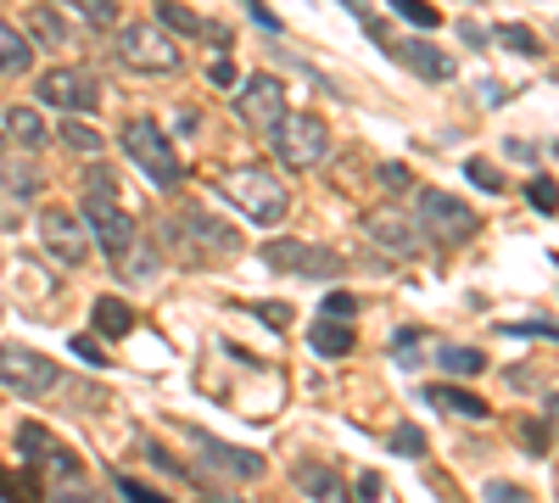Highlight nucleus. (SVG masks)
Instances as JSON below:
<instances>
[{"label": "nucleus", "instance_id": "f257e3e1", "mask_svg": "<svg viewBox=\"0 0 559 503\" xmlns=\"http://www.w3.org/2000/svg\"><path fill=\"white\" fill-rule=\"evenodd\" d=\"M163 241H168V252H174L179 263H191V268H202V263H229V258L241 252V230H236V224H224V218H213V213H202V207L168 213V218H163Z\"/></svg>", "mask_w": 559, "mask_h": 503}, {"label": "nucleus", "instance_id": "f03ea898", "mask_svg": "<svg viewBox=\"0 0 559 503\" xmlns=\"http://www.w3.org/2000/svg\"><path fill=\"white\" fill-rule=\"evenodd\" d=\"M218 196H224V202H236L252 224H280V218L292 213V191L280 185V179H274L263 163L218 173Z\"/></svg>", "mask_w": 559, "mask_h": 503}, {"label": "nucleus", "instance_id": "7ed1b4c3", "mask_svg": "<svg viewBox=\"0 0 559 503\" xmlns=\"http://www.w3.org/2000/svg\"><path fill=\"white\" fill-rule=\"evenodd\" d=\"M84 230H90V241H96L107 258H118L134 241V218L123 213V202H118L107 173H90L84 179Z\"/></svg>", "mask_w": 559, "mask_h": 503}, {"label": "nucleus", "instance_id": "20e7f679", "mask_svg": "<svg viewBox=\"0 0 559 503\" xmlns=\"http://www.w3.org/2000/svg\"><path fill=\"white\" fill-rule=\"evenodd\" d=\"M269 141H274L280 168H292V173H308V168H319L324 157H331V129H324L319 112H286L274 123Z\"/></svg>", "mask_w": 559, "mask_h": 503}, {"label": "nucleus", "instance_id": "39448f33", "mask_svg": "<svg viewBox=\"0 0 559 503\" xmlns=\"http://www.w3.org/2000/svg\"><path fill=\"white\" fill-rule=\"evenodd\" d=\"M123 152H129V163L152 179V185H163V191H174L179 185V152L168 146V134L152 123V118H129L123 123Z\"/></svg>", "mask_w": 559, "mask_h": 503}, {"label": "nucleus", "instance_id": "423d86ee", "mask_svg": "<svg viewBox=\"0 0 559 503\" xmlns=\"http://www.w3.org/2000/svg\"><path fill=\"white\" fill-rule=\"evenodd\" d=\"M419 230H426V241H442V247H459V241H471L481 230V213L471 202H459L448 191H419Z\"/></svg>", "mask_w": 559, "mask_h": 503}, {"label": "nucleus", "instance_id": "0eeeda50", "mask_svg": "<svg viewBox=\"0 0 559 503\" xmlns=\"http://www.w3.org/2000/svg\"><path fill=\"white\" fill-rule=\"evenodd\" d=\"M17 453L28 459V470H34V476L51 481V492H62V487H84L79 459H73V453H68L51 431H45V426H23V431H17Z\"/></svg>", "mask_w": 559, "mask_h": 503}, {"label": "nucleus", "instance_id": "6e6552de", "mask_svg": "<svg viewBox=\"0 0 559 503\" xmlns=\"http://www.w3.org/2000/svg\"><path fill=\"white\" fill-rule=\"evenodd\" d=\"M118 57L129 73H174L179 68V45L157 23H123L118 28Z\"/></svg>", "mask_w": 559, "mask_h": 503}, {"label": "nucleus", "instance_id": "1a4fd4ad", "mask_svg": "<svg viewBox=\"0 0 559 503\" xmlns=\"http://www.w3.org/2000/svg\"><path fill=\"white\" fill-rule=\"evenodd\" d=\"M364 236L376 241L386 258H419V252H426V230H419L414 213H403V202L369 207L364 213Z\"/></svg>", "mask_w": 559, "mask_h": 503}, {"label": "nucleus", "instance_id": "9d476101", "mask_svg": "<svg viewBox=\"0 0 559 503\" xmlns=\"http://www.w3.org/2000/svg\"><path fill=\"white\" fill-rule=\"evenodd\" d=\"M0 386L17 397H51L62 386V370L34 347H0Z\"/></svg>", "mask_w": 559, "mask_h": 503}, {"label": "nucleus", "instance_id": "9b49d317", "mask_svg": "<svg viewBox=\"0 0 559 503\" xmlns=\"http://www.w3.org/2000/svg\"><path fill=\"white\" fill-rule=\"evenodd\" d=\"M263 263L280 268V274H308V280H336L347 268L342 252L313 247V241H263Z\"/></svg>", "mask_w": 559, "mask_h": 503}, {"label": "nucleus", "instance_id": "f8f14e48", "mask_svg": "<svg viewBox=\"0 0 559 503\" xmlns=\"http://www.w3.org/2000/svg\"><path fill=\"white\" fill-rule=\"evenodd\" d=\"M34 96H39L45 107H62V112L84 118L90 107L102 101V84H96V73H90V68H51V73H39Z\"/></svg>", "mask_w": 559, "mask_h": 503}, {"label": "nucleus", "instance_id": "ddd939ff", "mask_svg": "<svg viewBox=\"0 0 559 503\" xmlns=\"http://www.w3.org/2000/svg\"><path fill=\"white\" fill-rule=\"evenodd\" d=\"M236 112H241L247 129L274 134V123L286 118V84H280L274 73H252V79L241 84V96H236Z\"/></svg>", "mask_w": 559, "mask_h": 503}, {"label": "nucleus", "instance_id": "4468645a", "mask_svg": "<svg viewBox=\"0 0 559 503\" xmlns=\"http://www.w3.org/2000/svg\"><path fill=\"white\" fill-rule=\"evenodd\" d=\"M39 241H45V252H51L57 263H84V258H90L84 218H73V213H62V207H45V213H39Z\"/></svg>", "mask_w": 559, "mask_h": 503}, {"label": "nucleus", "instance_id": "2eb2a0df", "mask_svg": "<svg viewBox=\"0 0 559 503\" xmlns=\"http://www.w3.org/2000/svg\"><path fill=\"white\" fill-rule=\"evenodd\" d=\"M191 442L202 447V459L224 476V481H258L263 476V453H252V447H229V442H218V436H207L202 426H191Z\"/></svg>", "mask_w": 559, "mask_h": 503}, {"label": "nucleus", "instance_id": "dca6fc26", "mask_svg": "<svg viewBox=\"0 0 559 503\" xmlns=\"http://www.w3.org/2000/svg\"><path fill=\"white\" fill-rule=\"evenodd\" d=\"M292 481H297V492H308L313 503H347V498H353V487H347L331 465H313V459L292 465Z\"/></svg>", "mask_w": 559, "mask_h": 503}, {"label": "nucleus", "instance_id": "f3484780", "mask_svg": "<svg viewBox=\"0 0 559 503\" xmlns=\"http://www.w3.org/2000/svg\"><path fill=\"white\" fill-rule=\"evenodd\" d=\"M426 403L437 408V415H453V420H471V426L492 420V408H487V397H476V392H464V386H426Z\"/></svg>", "mask_w": 559, "mask_h": 503}, {"label": "nucleus", "instance_id": "a211bd4d", "mask_svg": "<svg viewBox=\"0 0 559 503\" xmlns=\"http://www.w3.org/2000/svg\"><path fill=\"white\" fill-rule=\"evenodd\" d=\"M397 62H403L414 79H426V84H448V79H453V62L437 51V45H426V39H403V45H397Z\"/></svg>", "mask_w": 559, "mask_h": 503}, {"label": "nucleus", "instance_id": "6ab92c4d", "mask_svg": "<svg viewBox=\"0 0 559 503\" xmlns=\"http://www.w3.org/2000/svg\"><path fill=\"white\" fill-rule=\"evenodd\" d=\"M157 17L168 23V28H179V34H191V39H213V45H224L229 51V28H213L207 17H197L191 7H179V0H157Z\"/></svg>", "mask_w": 559, "mask_h": 503}, {"label": "nucleus", "instance_id": "aec40b11", "mask_svg": "<svg viewBox=\"0 0 559 503\" xmlns=\"http://www.w3.org/2000/svg\"><path fill=\"white\" fill-rule=\"evenodd\" d=\"M308 347L319 358H347L358 347V336L347 331V319H313V331H308Z\"/></svg>", "mask_w": 559, "mask_h": 503}, {"label": "nucleus", "instance_id": "412c9836", "mask_svg": "<svg viewBox=\"0 0 559 503\" xmlns=\"http://www.w3.org/2000/svg\"><path fill=\"white\" fill-rule=\"evenodd\" d=\"M7 134H12L23 152H45V146H51V129H45V118L34 107H12L7 112Z\"/></svg>", "mask_w": 559, "mask_h": 503}, {"label": "nucleus", "instance_id": "4be33fe9", "mask_svg": "<svg viewBox=\"0 0 559 503\" xmlns=\"http://www.w3.org/2000/svg\"><path fill=\"white\" fill-rule=\"evenodd\" d=\"M96 331H102L107 342L129 336V331H134V308H129L123 297H96Z\"/></svg>", "mask_w": 559, "mask_h": 503}, {"label": "nucleus", "instance_id": "5701e85b", "mask_svg": "<svg viewBox=\"0 0 559 503\" xmlns=\"http://www.w3.org/2000/svg\"><path fill=\"white\" fill-rule=\"evenodd\" d=\"M112 268L123 274V280H152V274H157V252H152L146 241L134 236V241H129V247L112 258Z\"/></svg>", "mask_w": 559, "mask_h": 503}, {"label": "nucleus", "instance_id": "b1692460", "mask_svg": "<svg viewBox=\"0 0 559 503\" xmlns=\"http://www.w3.org/2000/svg\"><path fill=\"white\" fill-rule=\"evenodd\" d=\"M28 62H34L28 39H23L12 23H0V73H7V79H17V73H28Z\"/></svg>", "mask_w": 559, "mask_h": 503}, {"label": "nucleus", "instance_id": "393cba45", "mask_svg": "<svg viewBox=\"0 0 559 503\" xmlns=\"http://www.w3.org/2000/svg\"><path fill=\"white\" fill-rule=\"evenodd\" d=\"M23 17H28V34L45 39V45H62V39H68V28H62V17H57L51 0H45V7H28Z\"/></svg>", "mask_w": 559, "mask_h": 503}, {"label": "nucleus", "instance_id": "a878e982", "mask_svg": "<svg viewBox=\"0 0 559 503\" xmlns=\"http://www.w3.org/2000/svg\"><path fill=\"white\" fill-rule=\"evenodd\" d=\"M57 141H62V146H73L79 157H96V152H102V134L90 129L84 118H73V112H68V123L57 129Z\"/></svg>", "mask_w": 559, "mask_h": 503}, {"label": "nucleus", "instance_id": "bb28decb", "mask_svg": "<svg viewBox=\"0 0 559 503\" xmlns=\"http://www.w3.org/2000/svg\"><path fill=\"white\" fill-rule=\"evenodd\" d=\"M392 12L408 23V28H419V34H431V28H442V12L431 7V0H392Z\"/></svg>", "mask_w": 559, "mask_h": 503}, {"label": "nucleus", "instance_id": "cd10ccee", "mask_svg": "<svg viewBox=\"0 0 559 503\" xmlns=\"http://www.w3.org/2000/svg\"><path fill=\"white\" fill-rule=\"evenodd\" d=\"M0 503H45V498H39V481H28V476L0 465Z\"/></svg>", "mask_w": 559, "mask_h": 503}, {"label": "nucleus", "instance_id": "c85d7f7f", "mask_svg": "<svg viewBox=\"0 0 559 503\" xmlns=\"http://www.w3.org/2000/svg\"><path fill=\"white\" fill-rule=\"evenodd\" d=\"M442 370H448V375H481L487 358H481L476 347H442Z\"/></svg>", "mask_w": 559, "mask_h": 503}, {"label": "nucleus", "instance_id": "c756f323", "mask_svg": "<svg viewBox=\"0 0 559 503\" xmlns=\"http://www.w3.org/2000/svg\"><path fill=\"white\" fill-rule=\"evenodd\" d=\"M515 436H521V447H526V453L548 459V447H554V431H548V420H521V426H515Z\"/></svg>", "mask_w": 559, "mask_h": 503}, {"label": "nucleus", "instance_id": "7c9ffc66", "mask_svg": "<svg viewBox=\"0 0 559 503\" xmlns=\"http://www.w3.org/2000/svg\"><path fill=\"white\" fill-rule=\"evenodd\" d=\"M492 39H498V45H509L515 57H537V51H543V45H537V34H532V28H521V23H503Z\"/></svg>", "mask_w": 559, "mask_h": 503}, {"label": "nucleus", "instance_id": "2f4dec72", "mask_svg": "<svg viewBox=\"0 0 559 503\" xmlns=\"http://www.w3.org/2000/svg\"><path fill=\"white\" fill-rule=\"evenodd\" d=\"M386 442H392V453H408V459H426V431H414V426H397Z\"/></svg>", "mask_w": 559, "mask_h": 503}, {"label": "nucleus", "instance_id": "473e14b6", "mask_svg": "<svg viewBox=\"0 0 559 503\" xmlns=\"http://www.w3.org/2000/svg\"><path fill=\"white\" fill-rule=\"evenodd\" d=\"M342 7H347V12H353V17L364 23V34H369V39H376V45H392V39H386V28H381V17H376V12H369V0H342Z\"/></svg>", "mask_w": 559, "mask_h": 503}, {"label": "nucleus", "instance_id": "72a5a7b5", "mask_svg": "<svg viewBox=\"0 0 559 503\" xmlns=\"http://www.w3.org/2000/svg\"><path fill=\"white\" fill-rule=\"evenodd\" d=\"M118 498H123V503H174V498L152 492L146 481H134V476H118Z\"/></svg>", "mask_w": 559, "mask_h": 503}, {"label": "nucleus", "instance_id": "f704fd0d", "mask_svg": "<svg viewBox=\"0 0 559 503\" xmlns=\"http://www.w3.org/2000/svg\"><path fill=\"white\" fill-rule=\"evenodd\" d=\"M526 202H532L543 218H554V179H548V173H537L532 185H526Z\"/></svg>", "mask_w": 559, "mask_h": 503}, {"label": "nucleus", "instance_id": "c9c22d12", "mask_svg": "<svg viewBox=\"0 0 559 503\" xmlns=\"http://www.w3.org/2000/svg\"><path fill=\"white\" fill-rule=\"evenodd\" d=\"M464 173H471V185H481V191H492V196L503 191V173H498L492 163H481V157H476V163H464Z\"/></svg>", "mask_w": 559, "mask_h": 503}, {"label": "nucleus", "instance_id": "e433bc0d", "mask_svg": "<svg viewBox=\"0 0 559 503\" xmlns=\"http://www.w3.org/2000/svg\"><path fill=\"white\" fill-rule=\"evenodd\" d=\"M487 503H537V498L515 481H487Z\"/></svg>", "mask_w": 559, "mask_h": 503}, {"label": "nucleus", "instance_id": "4c0bfd02", "mask_svg": "<svg viewBox=\"0 0 559 503\" xmlns=\"http://www.w3.org/2000/svg\"><path fill=\"white\" fill-rule=\"evenodd\" d=\"M353 313H358L353 291H331V297H324V319H353Z\"/></svg>", "mask_w": 559, "mask_h": 503}, {"label": "nucleus", "instance_id": "58836bf2", "mask_svg": "<svg viewBox=\"0 0 559 503\" xmlns=\"http://www.w3.org/2000/svg\"><path fill=\"white\" fill-rule=\"evenodd\" d=\"M381 185H386V191H408L414 173H408L403 163H381Z\"/></svg>", "mask_w": 559, "mask_h": 503}, {"label": "nucleus", "instance_id": "ea45409f", "mask_svg": "<svg viewBox=\"0 0 559 503\" xmlns=\"http://www.w3.org/2000/svg\"><path fill=\"white\" fill-rule=\"evenodd\" d=\"M252 313L263 319V325H292V308L286 302H252Z\"/></svg>", "mask_w": 559, "mask_h": 503}, {"label": "nucleus", "instance_id": "a19ab883", "mask_svg": "<svg viewBox=\"0 0 559 503\" xmlns=\"http://www.w3.org/2000/svg\"><path fill=\"white\" fill-rule=\"evenodd\" d=\"M207 79H213L218 89H229V84H236V62H229V57H218V62L207 68Z\"/></svg>", "mask_w": 559, "mask_h": 503}, {"label": "nucleus", "instance_id": "79ce46f5", "mask_svg": "<svg viewBox=\"0 0 559 503\" xmlns=\"http://www.w3.org/2000/svg\"><path fill=\"white\" fill-rule=\"evenodd\" d=\"M247 12H252V23H258V28H269V34H280V17H274V12L263 7V0H247Z\"/></svg>", "mask_w": 559, "mask_h": 503}, {"label": "nucleus", "instance_id": "37998d69", "mask_svg": "<svg viewBox=\"0 0 559 503\" xmlns=\"http://www.w3.org/2000/svg\"><path fill=\"white\" fill-rule=\"evenodd\" d=\"M503 336H554V325H548V319H537V325H503Z\"/></svg>", "mask_w": 559, "mask_h": 503}, {"label": "nucleus", "instance_id": "c03bdc74", "mask_svg": "<svg viewBox=\"0 0 559 503\" xmlns=\"http://www.w3.org/2000/svg\"><path fill=\"white\" fill-rule=\"evenodd\" d=\"M51 503H102V498L84 492V487H62V492H51Z\"/></svg>", "mask_w": 559, "mask_h": 503}, {"label": "nucleus", "instance_id": "a18cd8bd", "mask_svg": "<svg viewBox=\"0 0 559 503\" xmlns=\"http://www.w3.org/2000/svg\"><path fill=\"white\" fill-rule=\"evenodd\" d=\"M73 352H79V358H90V363H107V352H102L96 342H90V336H73Z\"/></svg>", "mask_w": 559, "mask_h": 503}, {"label": "nucleus", "instance_id": "49530a36", "mask_svg": "<svg viewBox=\"0 0 559 503\" xmlns=\"http://www.w3.org/2000/svg\"><path fill=\"white\" fill-rule=\"evenodd\" d=\"M503 152H509V157H515V163H537V146H532V141H509Z\"/></svg>", "mask_w": 559, "mask_h": 503}, {"label": "nucleus", "instance_id": "de8ad7c7", "mask_svg": "<svg viewBox=\"0 0 559 503\" xmlns=\"http://www.w3.org/2000/svg\"><path fill=\"white\" fill-rule=\"evenodd\" d=\"M358 498H381V476H358Z\"/></svg>", "mask_w": 559, "mask_h": 503}, {"label": "nucleus", "instance_id": "09e8293b", "mask_svg": "<svg viewBox=\"0 0 559 503\" xmlns=\"http://www.w3.org/2000/svg\"><path fill=\"white\" fill-rule=\"evenodd\" d=\"M414 342H419V331H397V336H392V352H408Z\"/></svg>", "mask_w": 559, "mask_h": 503}, {"label": "nucleus", "instance_id": "8fccbe9b", "mask_svg": "<svg viewBox=\"0 0 559 503\" xmlns=\"http://www.w3.org/2000/svg\"><path fill=\"white\" fill-rule=\"evenodd\" d=\"M0 185H7V163H0Z\"/></svg>", "mask_w": 559, "mask_h": 503}, {"label": "nucleus", "instance_id": "3c124183", "mask_svg": "<svg viewBox=\"0 0 559 503\" xmlns=\"http://www.w3.org/2000/svg\"><path fill=\"white\" fill-rule=\"evenodd\" d=\"M213 503H236V498H213Z\"/></svg>", "mask_w": 559, "mask_h": 503}]
</instances>
